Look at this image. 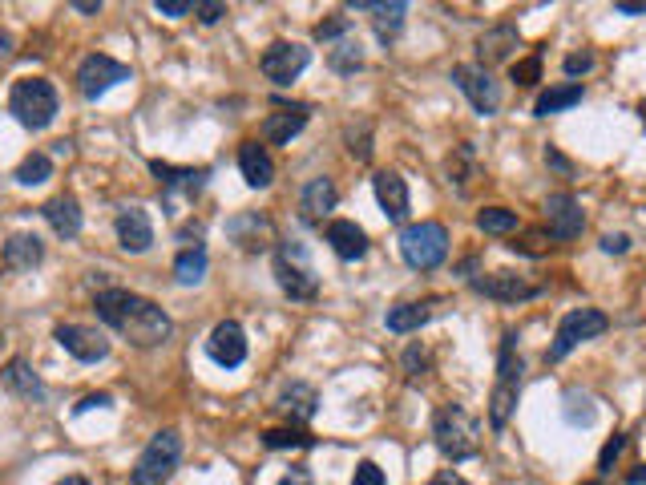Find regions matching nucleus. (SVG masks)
<instances>
[{
    "instance_id": "obj_45",
    "label": "nucleus",
    "mask_w": 646,
    "mask_h": 485,
    "mask_svg": "<svg viewBox=\"0 0 646 485\" xmlns=\"http://www.w3.org/2000/svg\"><path fill=\"white\" fill-rule=\"evenodd\" d=\"M594 65H598V57H594L590 49H582V53H570V57L562 61V69H566L570 77H582V73H590Z\"/></svg>"
},
{
    "instance_id": "obj_5",
    "label": "nucleus",
    "mask_w": 646,
    "mask_h": 485,
    "mask_svg": "<svg viewBox=\"0 0 646 485\" xmlns=\"http://www.w3.org/2000/svg\"><path fill=\"white\" fill-rule=\"evenodd\" d=\"M400 255L408 267L416 271H433L449 259V231L433 219H424V223H408L400 231Z\"/></svg>"
},
{
    "instance_id": "obj_32",
    "label": "nucleus",
    "mask_w": 646,
    "mask_h": 485,
    "mask_svg": "<svg viewBox=\"0 0 646 485\" xmlns=\"http://www.w3.org/2000/svg\"><path fill=\"white\" fill-rule=\"evenodd\" d=\"M445 170H449V182L461 190V194H469V182L481 174V162H477V150H473V142H465V146H457L453 154H449V162H445Z\"/></svg>"
},
{
    "instance_id": "obj_50",
    "label": "nucleus",
    "mask_w": 646,
    "mask_h": 485,
    "mask_svg": "<svg viewBox=\"0 0 646 485\" xmlns=\"http://www.w3.org/2000/svg\"><path fill=\"white\" fill-rule=\"evenodd\" d=\"M614 13H622V17H646V0H618Z\"/></svg>"
},
{
    "instance_id": "obj_57",
    "label": "nucleus",
    "mask_w": 646,
    "mask_h": 485,
    "mask_svg": "<svg viewBox=\"0 0 646 485\" xmlns=\"http://www.w3.org/2000/svg\"><path fill=\"white\" fill-rule=\"evenodd\" d=\"M642 481H646V465H638V469L626 477V485H642Z\"/></svg>"
},
{
    "instance_id": "obj_12",
    "label": "nucleus",
    "mask_w": 646,
    "mask_h": 485,
    "mask_svg": "<svg viewBox=\"0 0 646 485\" xmlns=\"http://www.w3.org/2000/svg\"><path fill=\"white\" fill-rule=\"evenodd\" d=\"M582 227H586V215H582V203L574 199V194L570 190L550 194L546 199V231H550V239L570 243V239L582 235Z\"/></svg>"
},
{
    "instance_id": "obj_19",
    "label": "nucleus",
    "mask_w": 646,
    "mask_h": 485,
    "mask_svg": "<svg viewBox=\"0 0 646 485\" xmlns=\"http://www.w3.org/2000/svg\"><path fill=\"white\" fill-rule=\"evenodd\" d=\"M275 409L291 425H307L315 417V409H319V393H315L311 384H303V380H291V384H283V393L275 397Z\"/></svg>"
},
{
    "instance_id": "obj_54",
    "label": "nucleus",
    "mask_w": 646,
    "mask_h": 485,
    "mask_svg": "<svg viewBox=\"0 0 646 485\" xmlns=\"http://www.w3.org/2000/svg\"><path fill=\"white\" fill-rule=\"evenodd\" d=\"M73 9H77V13H89V17H93V13H101V0H73Z\"/></svg>"
},
{
    "instance_id": "obj_44",
    "label": "nucleus",
    "mask_w": 646,
    "mask_h": 485,
    "mask_svg": "<svg viewBox=\"0 0 646 485\" xmlns=\"http://www.w3.org/2000/svg\"><path fill=\"white\" fill-rule=\"evenodd\" d=\"M154 13L170 17V21H182V17L194 13V5H190V0H154Z\"/></svg>"
},
{
    "instance_id": "obj_30",
    "label": "nucleus",
    "mask_w": 646,
    "mask_h": 485,
    "mask_svg": "<svg viewBox=\"0 0 646 485\" xmlns=\"http://www.w3.org/2000/svg\"><path fill=\"white\" fill-rule=\"evenodd\" d=\"M586 97V89L578 81H566V85H550L546 93H537L533 102V114L537 118H550V114H562V110H574L578 102Z\"/></svg>"
},
{
    "instance_id": "obj_56",
    "label": "nucleus",
    "mask_w": 646,
    "mask_h": 485,
    "mask_svg": "<svg viewBox=\"0 0 646 485\" xmlns=\"http://www.w3.org/2000/svg\"><path fill=\"white\" fill-rule=\"evenodd\" d=\"M9 53H13V37H9V33H0V61H5Z\"/></svg>"
},
{
    "instance_id": "obj_27",
    "label": "nucleus",
    "mask_w": 646,
    "mask_h": 485,
    "mask_svg": "<svg viewBox=\"0 0 646 485\" xmlns=\"http://www.w3.org/2000/svg\"><path fill=\"white\" fill-rule=\"evenodd\" d=\"M517 41H521L517 25H493V29H485L481 41H477V65L489 69L497 61H509V53L517 49Z\"/></svg>"
},
{
    "instance_id": "obj_10",
    "label": "nucleus",
    "mask_w": 646,
    "mask_h": 485,
    "mask_svg": "<svg viewBox=\"0 0 646 485\" xmlns=\"http://www.w3.org/2000/svg\"><path fill=\"white\" fill-rule=\"evenodd\" d=\"M275 283L283 287V296H291L299 304H307V300L319 296V275L303 263V251L299 247H283L275 255Z\"/></svg>"
},
{
    "instance_id": "obj_6",
    "label": "nucleus",
    "mask_w": 646,
    "mask_h": 485,
    "mask_svg": "<svg viewBox=\"0 0 646 485\" xmlns=\"http://www.w3.org/2000/svg\"><path fill=\"white\" fill-rule=\"evenodd\" d=\"M178 461H182V433L178 429H162L142 449V457H138V465L130 473V485H166L174 477Z\"/></svg>"
},
{
    "instance_id": "obj_13",
    "label": "nucleus",
    "mask_w": 646,
    "mask_h": 485,
    "mask_svg": "<svg viewBox=\"0 0 646 485\" xmlns=\"http://www.w3.org/2000/svg\"><path fill=\"white\" fill-rule=\"evenodd\" d=\"M53 340L81 364H97V360L110 356V340H105V332H97L89 324H61L53 332Z\"/></svg>"
},
{
    "instance_id": "obj_59",
    "label": "nucleus",
    "mask_w": 646,
    "mask_h": 485,
    "mask_svg": "<svg viewBox=\"0 0 646 485\" xmlns=\"http://www.w3.org/2000/svg\"><path fill=\"white\" fill-rule=\"evenodd\" d=\"M586 485H598V481H586Z\"/></svg>"
},
{
    "instance_id": "obj_7",
    "label": "nucleus",
    "mask_w": 646,
    "mask_h": 485,
    "mask_svg": "<svg viewBox=\"0 0 646 485\" xmlns=\"http://www.w3.org/2000/svg\"><path fill=\"white\" fill-rule=\"evenodd\" d=\"M606 328H610V316H606L602 308H574V312H566L562 324H558V332H554V344L546 348V360H550V364L566 360L578 344L598 340Z\"/></svg>"
},
{
    "instance_id": "obj_41",
    "label": "nucleus",
    "mask_w": 646,
    "mask_h": 485,
    "mask_svg": "<svg viewBox=\"0 0 646 485\" xmlns=\"http://www.w3.org/2000/svg\"><path fill=\"white\" fill-rule=\"evenodd\" d=\"M348 29H352V21H348L344 13H332L328 21H319V25H315V41H344V37H348Z\"/></svg>"
},
{
    "instance_id": "obj_1",
    "label": "nucleus",
    "mask_w": 646,
    "mask_h": 485,
    "mask_svg": "<svg viewBox=\"0 0 646 485\" xmlns=\"http://www.w3.org/2000/svg\"><path fill=\"white\" fill-rule=\"evenodd\" d=\"M93 308H97V316L105 324H110L118 336H126L134 348H158L174 332V320L154 300L138 296V291H130V287H105V291H97Z\"/></svg>"
},
{
    "instance_id": "obj_26",
    "label": "nucleus",
    "mask_w": 646,
    "mask_h": 485,
    "mask_svg": "<svg viewBox=\"0 0 646 485\" xmlns=\"http://www.w3.org/2000/svg\"><path fill=\"white\" fill-rule=\"evenodd\" d=\"M41 215H45V223L53 227L57 239H77V235H81V207H77L73 194H57V199H49V203L41 207Z\"/></svg>"
},
{
    "instance_id": "obj_52",
    "label": "nucleus",
    "mask_w": 646,
    "mask_h": 485,
    "mask_svg": "<svg viewBox=\"0 0 646 485\" xmlns=\"http://www.w3.org/2000/svg\"><path fill=\"white\" fill-rule=\"evenodd\" d=\"M279 485H311V473H307L303 465H295V469H287V473L279 477Z\"/></svg>"
},
{
    "instance_id": "obj_38",
    "label": "nucleus",
    "mask_w": 646,
    "mask_h": 485,
    "mask_svg": "<svg viewBox=\"0 0 646 485\" xmlns=\"http://www.w3.org/2000/svg\"><path fill=\"white\" fill-rule=\"evenodd\" d=\"M263 445L267 449H311L315 437L299 425H283V429H263Z\"/></svg>"
},
{
    "instance_id": "obj_17",
    "label": "nucleus",
    "mask_w": 646,
    "mask_h": 485,
    "mask_svg": "<svg viewBox=\"0 0 646 485\" xmlns=\"http://www.w3.org/2000/svg\"><path fill=\"white\" fill-rule=\"evenodd\" d=\"M114 231H118L122 251H130V255H142V251L154 247V223L142 207H122L118 219H114Z\"/></svg>"
},
{
    "instance_id": "obj_35",
    "label": "nucleus",
    "mask_w": 646,
    "mask_h": 485,
    "mask_svg": "<svg viewBox=\"0 0 646 485\" xmlns=\"http://www.w3.org/2000/svg\"><path fill=\"white\" fill-rule=\"evenodd\" d=\"M206 267H210L206 251H202V247H186V251L174 259V279H178L182 287H194V283L206 279Z\"/></svg>"
},
{
    "instance_id": "obj_46",
    "label": "nucleus",
    "mask_w": 646,
    "mask_h": 485,
    "mask_svg": "<svg viewBox=\"0 0 646 485\" xmlns=\"http://www.w3.org/2000/svg\"><path fill=\"white\" fill-rule=\"evenodd\" d=\"M194 17H198L202 25H219V21L227 17V5H219V0H198V5H194Z\"/></svg>"
},
{
    "instance_id": "obj_29",
    "label": "nucleus",
    "mask_w": 646,
    "mask_h": 485,
    "mask_svg": "<svg viewBox=\"0 0 646 485\" xmlns=\"http://www.w3.org/2000/svg\"><path fill=\"white\" fill-rule=\"evenodd\" d=\"M0 384H5L9 393H17V397H33V401L45 397V384H41V376L33 372V364L25 356H13L5 368H0Z\"/></svg>"
},
{
    "instance_id": "obj_25",
    "label": "nucleus",
    "mask_w": 646,
    "mask_h": 485,
    "mask_svg": "<svg viewBox=\"0 0 646 485\" xmlns=\"http://www.w3.org/2000/svg\"><path fill=\"white\" fill-rule=\"evenodd\" d=\"M307 118H311V110H307V106L275 110V114H267V118H263V138H267L271 146H291V138H295V134H303Z\"/></svg>"
},
{
    "instance_id": "obj_23",
    "label": "nucleus",
    "mask_w": 646,
    "mask_h": 485,
    "mask_svg": "<svg viewBox=\"0 0 646 485\" xmlns=\"http://www.w3.org/2000/svg\"><path fill=\"white\" fill-rule=\"evenodd\" d=\"M441 312V300H412V304H396V308H388V316H384V324H388V332H396V336H408V332H420L428 320H433Z\"/></svg>"
},
{
    "instance_id": "obj_15",
    "label": "nucleus",
    "mask_w": 646,
    "mask_h": 485,
    "mask_svg": "<svg viewBox=\"0 0 646 485\" xmlns=\"http://www.w3.org/2000/svg\"><path fill=\"white\" fill-rule=\"evenodd\" d=\"M473 291H481V296H489V300H497V304H521V300L542 296V287L529 283L525 275H513V271L481 275V279H473Z\"/></svg>"
},
{
    "instance_id": "obj_58",
    "label": "nucleus",
    "mask_w": 646,
    "mask_h": 485,
    "mask_svg": "<svg viewBox=\"0 0 646 485\" xmlns=\"http://www.w3.org/2000/svg\"><path fill=\"white\" fill-rule=\"evenodd\" d=\"M638 114H642V126H646V106H642V110H638Z\"/></svg>"
},
{
    "instance_id": "obj_40",
    "label": "nucleus",
    "mask_w": 646,
    "mask_h": 485,
    "mask_svg": "<svg viewBox=\"0 0 646 485\" xmlns=\"http://www.w3.org/2000/svg\"><path fill=\"white\" fill-rule=\"evenodd\" d=\"M550 231H525L521 239H513L509 243V251H521V255H546L550 251Z\"/></svg>"
},
{
    "instance_id": "obj_2",
    "label": "nucleus",
    "mask_w": 646,
    "mask_h": 485,
    "mask_svg": "<svg viewBox=\"0 0 646 485\" xmlns=\"http://www.w3.org/2000/svg\"><path fill=\"white\" fill-rule=\"evenodd\" d=\"M521 376H525V360L517 352V332L501 336V352H497V380H493V397H489V429L501 433L517 409L521 397Z\"/></svg>"
},
{
    "instance_id": "obj_49",
    "label": "nucleus",
    "mask_w": 646,
    "mask_h": 485,
    "mask_svg": "<svg viewBox=\"0 0 646 485\" xmlns=\"http://www.w3.org/2000/svg\"><path fill=\"white\" fill-rule=\"evenodd\" d=\"M105 405H110V393H89V397H85V401H81L73 413L81 417V413H89V409H105Z\"/></svg>"
},
{
    "instance_id": "obj_11",
    "label": "nucleus",
    "mask_w": 646,
    "mask_h": 485,
    "mask_svg": "<svg viewBox=\"0 0 646 485\" xmlns=\"http://www.w3.org/2000/svg\"><path fill=\"white\" fill-rule=\"evenodd\" d=\"M307 65H311V49L299 45V41H271L263 49V57H259L263 77L275 81V85H291Z\"/></svg>"
},
{
    "instance_id": "obj_16",
    "label": "nucleus",
    "mask_w": 646,
    "mask_h": 485,
    "mask_svg": "<svg viewBox=\"0 0 646 485\" xmlns=\"http://www.w3.org/2000/svg\"><path fill=\"white\" fill-rule=\"evenodd\" d=\"M150 174L158 178V186H162L166 194H178V190H182L186 199L202 194V186H206V178H210L206 166H170V162H162V158L150 162Z\"/></svg>"
},
{
    "instance_id": "obj_60",
    "label": "nucleus",
    "mask_w": 646,
    "mask_h": 485,
    "mask_svg": "<svg viewBox=\"0 0 646 485\" xmlns=\"http://www.w3.org/2000/svg\"><path fill=\"white\" fill-rule=\"evenodd\" d=\"M0 344H5V340H0Z\"/></svg>"
},
{
    "instance_id": "obj_36",
    "label": "nucleus",
    "mask_w": 646,
    "mask_h": 485,
    "mask_svg": "<svg viewBox=\"0 0 646 485\" xmlns=\"http://www.w3.org/2000/svg\"><path fill=\"white\" fill-rule=\"evenodd\" d=\"M13 178H17L21 186H41V182L53 178V158H49L45 150H33V154H25V162L17 166Z\"/></svg>"
},
{
    "instance_id": "obj_3",
    "label": "nucleus",
    "mask_w": 646,
    "mask_h": 485,
    "mask_svg": "<svg viewBox=\"0 0 646 485\" xmlns=\"http://www.w3.org/2000/svg\"><path fill=\"white\" fill-rule=\"evenodd\" d=\"M433 441L445 457L453 461H469L481 453V421L465 409V405H441L433 413Z\"/></svg>"
},
{
    "instance_id": "obj_53",
    "label": "nucleus",
    "mask_w": 646,
    "mask_h": 485,
    "mask_svg": "<svg viewBox=\"0 0 646 485\" xmlns=\"http://www.w3.org/2000/svg\"><path fill=\"white\" fill-rule=\"evenodd\" d=\"M424 485H469V481H465L457 469H441L433 481H424Z\"/></svg>"
},
{
    "instance_id": "obj_8",
    "label": "nucleus",
    "mask_w": 646,
    "mask_h": 485,
    "mask_svg": "<svg viewBox=\"0 0 646 485\" xmlns=\"http://www.w3.org/2000/svg\"><path fill=\"white\" fill-rule=\"evenodd\" d=\"M453 85L469 97V106L481 114V118H493L501 110V85L493 81V73L477 61L469 65H453Z\"/></svg>"
},
{
    "instance_id": "obj_31",
    "label": "nucleus",
    "mask_w": 646,
    "mask_h": 485,
    "mask_svg": "<svg viewBox=\"0 0 646 485\" xmlns=\"http://www.w3.org/2000/svg\"><path fill=\"white\" fill-rule=\"evenodd\" d=\"M352 9H356V13H376V33H380V41L396 37L400 25H404V13H408L404 0H392V5H380V0H356Z\"/></svg>"
},
{
    "instance_id": "obj_51",
    "label": "nucleus",
    "mask_w": 646,
    "mask_h": 485,
    "mask_svg": "<svg viewBox=\"0 0 646 485\" xmlns=\"http://www.w3.org/2000/svg\"><path fill=\"white\" fill-rule=\"evenodd\" d=\"M546 162H550L554 170H562V174H574V162H570L566 154H558L554 146H546Z\"/></svg>"
},
{
    "instance_id": "obj_24",
    "label": "nucleus",
    "mask_w": 646,
    "mask_h": 485,
    "mask_svg": "<svg viewBox=\"0 0 646 485\" xmlns=\"http://www.w3.org/2000/svg\"><path fill=\"white\" fill-rule=\"evenodd\" d=\"M41 259H45V243H41V235H33V231L9 235L5 251H0V263H5L9 271H33Z\"/></svg>"
},
{
    "instance_id": "obj_47",
    "label": "nucleus",
    "mask_w": 646,
    "mask_h": 485,
    "mask_svg": "<svg viewBox=\"0 0 646 485\" xmlns=\"http://www.w3.org/2000/svg\"><path fill=\"white\" fill-rule=\"evenodd\" d=\"M424 368H428V352H424L420 344H412V348L404 352V372H408V376H424Z\"/></svg>"
},
{
    "instance_id": "obj_21",
    "label": "nucleus",
    "mask_w": 646,
    "mask_h": 485,
    "mask_svg": "<svg viewBox=\"0 0 646 485\" xmlns=\"http://www.w3.org/2000/svg\"><path fill=\"white\" fill-rule=\"evenodd\" d=\"M231 239L243 247V251H267L271 243H275V223L267 219V215H259V211H247V215H239V219H231Z\"/></svg>"
},
{
    "instance_id": "obj_55",
    "label": "nucleus",
    "mask_w": 646,
    "mask_h": 485,
    "mask_svg": "<svg viewBox=\"0 0 646 485\" xmlns=\"http://www.w3.org/2000/svg\"><path fill=\"white\" fill-rule=\"evenodd\" d=\"M53 485H89V477H81V473H65L61 481H53Z\"/></svg>"
},
{
    "instance_id": "obj_33",
    "label": "nucleus",
    "mask_w": 646,
    "mask_h": 485,
    "mask_svg": "<svg viewBox=\"0 0 646 485\" xmlns=\"http://www.w3.org/2000/svg\"><path fill=\"white\" fill-rule=\"evenodd\" d=\"M562 417H566V425H574V429H590V425L598 421L594 397L582 393V388H570V393L562 397Z\"/></svg>"
},
{
    "instance_id": "obj_9",
    "label": "nucleus",
    "mask_w": 646,
    "mask_h": 485,
    "mask_svg": "<svg viewBox=\"0 0 646 485\" xmlns=\"http://www.w3.org/2000/svg\"><path fill=\"white\" fill-rule=\"evenodd\" d=\"M130 77H134L130 65L114 61L110 53H89V57L77 65V89H81V97H89V102H97L101 93H110L114 85H122V81H130Z\"/></svg>"
},
{
    "instance_id": "obj_39",
    "label": "nucleus",
    "mask_w": 646,
    "mask_h": 485,
    "mask_svg": "<svg viewBox=\"0 0 646 485\" xmlns=\"http://www.w3.org/2000/svg\"><path fill=\"white\" fill-rule=\"evenodd\" d=\"M509 77H513L517 85H537V81H542V53H529L525 61H513Z\"/></svg>"
},
{
    "instance_id": "obj_34",
    "label": "nucleus",
    "mask_w": 646,
    "mask_h": 485,
    "mask_svg": "<svg viewBox=\"0 0 646 485\" xmlns=\"http://www.w3.org/2000/svg\"><path fill=\"white\" fill-rule=\"evenodd\" d=\"M328 65H332V73H340V77L360 73V69H364V49H360V41H352V37L336 41L332 53H328Z\"/></svg>"
},
{
    "instance_id": "obj_4",
    "label": "nucleus",
    "mask_w": 646,
    "mask_h": 485,
    "mask_svg": "<svg viewBox=\"0 0 646 485\" xmlns=\"http://www.w3.org/2000/svg\"><path fill=\"white\" fill-rule=\"evenodd\" d=\"M57 110H61V97H57L53 81H45V77H21L9 93V114L25 130H49Z\"/></svg>"
},
{
    "instance_id": "obj_28",
    "label": "nucleus",
    "mask_w": 646,
    "mask_h": 485,
    "mask_svg": "<svg viewBox=\"0 0 646 485\" xmlns=\"http://www.w3.org/2000/svg\"><path fill=\"white\" fill-rule=\"evenodd\" d=\"M239 170H243V182L251 190H263V186L275 182V162H271L267 146H259V142H243L239 146Z\"/></svg>"
},
{
    "instance_id": "obj_14",
    "label": "nucleus",
    "mask_w": 646,
    "mask_h": 485,
    "mask_svg": "<svg viewBox=\"0 0 646 485\" xmlns=\"http://www.w3.org/2000/svg\"><path fill=\"white\" fill-rule=\"evenodd\" d=\"M206 356L219 368H239L247 360V332L235 320H219L206 336Z\"/></svg>"
},
{
    "instance_id": "obj_48",
    "label": "nucleus",
    "mask_w": 646,
    "mask_h": 485,
    "mask_svg": "<svg viewBox=\"0 0 646 485\" xmlns=\"http://www.w3.org/2000/svg\"><path fill=\"white\" fill-rule=\"evenodd\" d=\"M606 255H626L630 251V235H602V243H598Z\"/></svg>"
},
{
    "instance_id": "obj_20",
    "label": "nucleus",
    "mask_w": 646,
    "mask_h": 485,
    "mask_svg": "<svg viewBox=\"0 0 646 485\" xmlns=\"http://www.w3.org/2000/svg\"><path fill=\"white\" fill-rule=\"evenodd\" d=\"M323 239H328V247H332L344 263H356V259L368 255V235H364V227L352 223V219H332L328 231H323Z\"/></svg>"
},
{
    "instance_id": "obj_37",
    "label": "nucleus",
    "mask_w": 646,
    "mask_h": 485,
    "mask_svg": "<svg viewBox=\"0 0 646 485\" xmlns=\"http://www.w3.org/2000/svg\"><path fill=\"white\" fill-rule=\"evenodd\" d=\"M477 227H481L485 235H513V231L521 227V219H517V211H509V207H481V211H477Z\"/></svg>"
},
{
    "instance_id": "obj_22",
    "label": "nucleus",
    "mask_w": 646,
    "mask_h": 485,
    "mask_svg": "<svg viewBox=\"0 0 646 485\" xmlns=\"http://www.w3.org/2000/svg\"><path fill=\"white\" fill-rule=\"evenodd\" d=\"M336 203H340L336 182L319 174V178H311V182L303 186V194H299V215H303L307 223H323V215L336 211Z\"/></svg>"
},
{
    "instance_id": "obj_42",
    "label": "nucleus",
    "mask_w": 646,
    "mask_h": 485,
    "mask_svg": "<svg viewBox=\"0 0 646 485\" xmlns=\"http://www.w3.org/2000/svg\"><path fill=\"white\" fill-rule=\"evenodd\" d=\"M626 449V437H610L606 445H602V453H598V477H606V473H614V461H618V453Z\"/></svg>"
},
{
    "instance_id": "obj_43",
    "label": "nucleus",
    "mask_w": 646,
    "mask_h": 485,
    "mask_svg": "<svg viewBox=\"0 0 646 485\" xmlns=\"http://www.w3.org/2000/svg\"><path fill=\"white\" fill-rule=\"evenodd\" d=\"M352 485H388V477H384V469L376 461H360L356 473H352Z\"/></svg>"
},
{
    "instance_id": "obj_18",
    "label": "nucleus",
    "mask_w": 646,
    "mask_h": 485,
    "mask_svg": "<svg viewBox=\"0 0 646 485\" xmlns=\"http://www.w3.org/2000/svg\"><path fill=\"white\" fill-rule=\"evenodd\" d=\"M372 190H376V203H380L388 223H404L408 219V182L396 170L372 174Z\"/></svg>"
}]
</instances>
